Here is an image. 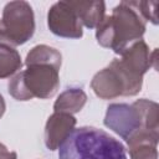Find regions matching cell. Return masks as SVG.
<instances>
[{"label":"cell","mask_w":159,"mask_h":159,"mask_svg":"<svg viewBox=\"0 0 159 159\" xmlns=\"http://www.w3.org/2000/svg\"><path fill=\"white\" fill-rule=\"evenodd\" d=\"M145 22L138 11L137 1H120L96 27L97 42L122 55L132 43L142 40L147 30Z\"/></svg>","instance_id":"obj_1"},{"label":"cell","mask_w":159,"mask_h":159,"mask_svg":"<svg viewBox=\"0 0 159 159\" xmlns=\"http://www.w3.org/2000/svg\"><path fill=\"white\" fill-rule=\"evenodd\" d=\"M58 159H127L124 145L96 127L75 128L58 148Z\"/></svg>","instance_id":"obj_2"},{"label":"cell","mask_w":159,"mask_h":159,"mask_svg":"<svg viewBox=\"0 0 159 159\" xmlns=\"http://www.w3.org/2000/svg\"><path fill=\"white\" fill-rule=\"evenodd\" d=\"M103 123L125 142L142 132L159 133V106L147 98L132 104L113 103L107 107Z\"/></svg>","instance_id":"obj_3"},{"label":"cell","mask_w":159,"mask_h":159,"mask_svg":"<svg viewBox=\"0 0 159 159\" xmlns=\"http://www.w3.org/2000/svg\"><path fill=\"white\" fill-rule=\"evenodd\" d=\"M60 68L51 63L26 65V70L11 77L7 91L16 101L51 98L60 87Z\"/></svg>","instance_id":"obj_4"},{"label":"cell","mask_w":159,"mask_h":159,"mask_svg":"<svg viewBox=\"0 0 159 159\" xmlns=\"http://www.w3.org/2000/svg\"><path fill=\"white\" fill-rule=\"evenodd\" d=\"M35 32V15L24 0L10 1L4 6L0 19V42L9 46L26 43Z\"/></svg>","instance_id":"obj_5"},{"label":"cell","mask_w":159,"mask_h":159,"mask_svg":"<svg viewBox=\"0 0 159 159\" xmlns=\"http://www.w3.org/2000/svg\"><path fill=\"white\" fill-rule=\"evenodd\" d=\"M47 26L48 30L58 37L81 39L83 36L82 24L70 1L55 2L48 9Z\"/></svg>","instance_id":"obj_6"},{"label":"cell","mask_w":159,"mask_h":159,"mask_svg":"<svg viewBox=\"0 0 159 159\" xmlns=\"http://www.w3.org/2000/svg\"><path fill=\"white\" fill-rule=\"evenodd\" d=\"M77 119L68 113L55 112L47 118L45 125V145L48 150H56L68 138L76 127Z\"/></svg>","instance_id":"obj_7"},{"label":"cell","mask_w":159,"mask_h":159,"mask_svg":"<svg viewBox=\"0 0 159 159\" xmlns=\"http://www.w3.org/2000/svg\"><path fill=\"white\" fill-rule=\"evenodd\" d=\"M91 88L94 94L102 99H114L124 96V84L118 73L109 65L93 76Z\"/></svg>","instance_id":"obj_8"},{"label":"cell","mask_w":159,"mask_h":159,"mask_svg":"<svg viewBox=\"0 0 159 159\" xmlns=\"http://www.w3.org/2000/svg\"><path fill=\"white\" fill-rule=\"evenodd\" d=\"M159 133L142 132L127 140L130 159H158Z\"/></svg>","instance_id":"obj_9"},{"label":"cell","mask_w":159,"mask_h":159,"mask_svg":"<svg viewBox=\"0 0 159 159\" xmlns=\"http://www.w3.org/2000/svg\"><path fill=\"white\" fill-rule=\"evenodd\" d=\"M81 24L87 29H96L106 12L104 1H70Z\"/></svg>","instance_id":"obj_10"},{"label":"cell","mask_w":159,"mask_h":159,"mask_svg":"<svg viewBox=\"0 0 159 159\" xmlns=\"http://www.w3.org/2000/svg\"><path fill=\"white\" fill-rule=\"evenodd\" d=\"M86 102H87V94L84 93V91L78 87H71L63 91L57 97L53 104V111L61 113H68L73 116L84 107Z\"/></svg>","instance_id":"obj_11"},{"label":"cell","mask_w":159,"mask_h":159,"mask_svg":"<svg viewBox=\"0 0 159 159\" xmlns=\"http://www.w3.org/2000/svg\"><path fill=\"white\" fill-rule=\"evenodd\" d=\"M21 56L12 46L0 42V78H7L21 70Z\"/></svg>","instance_id":"obj_12"},{"label":"cell","mask_w":159,"mask_h":159,"mask_svg":"<svg viewBox=\"0 0 159 159\" xmlns=\"http://www.w3.org/2000/svg\"><path fill=\"white\" fill-rule=\"evenodd\" d=\"M31 63H51L61 67L62 55L58 50L48 45H36L27 52L25 58V65Z\"/></svg>","instance_id":"obj_13"},{"label":"cell","mask_w":159,"mask_h":159,"mask_svg":"<svg viewBox=\"0 0 159 159\" xmlns=\"http://www.w3.org/2000/svg\"><path fill=\"white\" fill-rule=\"evenodd\" d=\"M158 2L157 1H137V7L140 15L145 21H150L152 24L157 25L158 24V17H157V7Z\"/></svg>","instance_id":"obj_14"},{"label":"cell","mask_w":159,"mask_h":159,"mask_svg":"<svg viewBox=\"0 0 159 159\" xmlns=\"http://www.w3.org/2000/svg\"><path fill=\"white\" fill-rule=\"evenodd\" d=\"M0 159H17V154L15 152L7 150V148L0 143Z\"/></svg>","instance_id":"obj_15"},{"label":"cell","mask_w":159,"mask_h":159,"mask_svg":"<svg viewBox=\"0 0 159 159\" xmlns=\"http://www.w3.org/2000/svg\"><path fill=\"white\" fill-rule=\"evenodd\" d=\"M5 109H6L5 99H4V97H2V96H1V93H0V118L4 116V113H5Z\"/></svg>","instance_id":"obj_16"}]
</instances>
